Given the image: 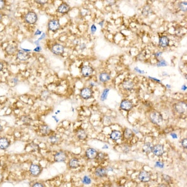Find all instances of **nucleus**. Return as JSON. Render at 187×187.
<instances>
[{
    "label": "nucleus",
    "mask_w": 187,
    "mask_h": 187,
    "mask_svg": "<svg viewBox=\"0 0 187 187\" xmlns=\"http://www.w3.org/2000/svg\"><path fill=\"white\" fill-rule=\"evenodd\" d=\"M82 182L84 184L89 185L91 183V179L89 178L87 176H84L83 178V180H82Z\"/></svg>",
    "instance_id": "33"
},
{
    "label": "nucleus",
    "mask_w": 187,
    "mask_h": 187,
    "mask_svg": "<svg viewBox=\"0 0 187 187\" xmlns=\"http://www.w3.org/2000/svg\"><path fill=\"white\" fill-rule=\"evenodd\" d=\"M152 149H153V145L151 143H146L143 145L142 150L144 152L146 153V154H150L152 152Z\"/></svg>",
    "instance_id": "24"
},
{
    "label": "nucleus",
    "mask_w": 187,
    "mask_h": 187,
    "mask_svg": "<svg viewBox=\"0 0 187 187\" xmlns=\"http://www.w3.org/2000/svg\"><path fill=\"white\" fill-rule=\"evenodd\" d=\"M21 121L23 122L24 124L30 125L32 121V118L27 116H25L21 118Z\"/></svg>",
    "instance_id": "29"
},
{
    "label": "nucleus",
    "mask_w": 187,
    "mask_h": 187,
    "mask_svg": "<svg viewBox=\"0 0 187 187\" xmlns=\"http://www.w3.org/2000/svg\"><path fill=\"white\" fill-rule=\"evenodd\" d=\"M51 51L53 54L60 56L62 55L64 52V48L61 44L56 43L53 44L51 47Z\"/></svg>",
    "instance_id": "6"
},
{
    "label": "nucleus",
    "mask_w": 187,
    "mask_h": 187,
    "mask_svg": "<svg viewBox=\"0 0 187 187\" xmlns=\"http://www.w3.org/2000/svg\"><path fill=\"white\" fill-rule=\"evenodd\" d=\"M105 158V155L103 154V153L100 152L99 154H97V157H96L95 158H97L98 160H103Z\"/></svg>",
    "instance_id": "35"
},
{
    "label": "nucleus",
    "mask_w": 187,
    "mask_h": 187,
    "mask_svg": "<svg viewBox=\"0 0 187 187\" xmlns=\"http://www.w3.org/2000/svg\"><path fill=\"white\" fill-rule=\"evenodd\" d=\"M133 135H134V134L131 130L129 129H126V130H125V131L123 132V136L126 139H131L133 137Z\"/></svg>",
    "instance_id": "27"
},
{
    "label": "nucleus",
    "mask_w": 187,
    "mask_h": 187,
    "mask_svg": "<svg viewBox=\"0 0 187 187\" xmlns=\"http://www.w3.org/2000/svg\"><path fill=\"white\" fill-rule=\"evenodd\" d=\"M81 96L84 99H89L91 98L92 96V90L91 89L88 87L84 88L81 92Z\"/></svg>",
    "instance_id": "10"
},
{
    "label": "nucleus",
    "mask_w": 187,
    "mask_h": 187,
    "mask_svg": "<svg viewBox=\"0 0 187 187\" xmlns=\"http://www.w3.org/2000/svg\"><path fill=\"white\" fill-rule=\"evenodd\" d=\"M16 58L21 61H26L31 58L30 53H28L24 50H18L16 54Z\"/></svg>",
    "instance_id": "3"
},
{
    "label": "nucleus",
    "mask_w": 187,
    "mask_h": 187,
    "mask_svg": "<svg viewBox=\"0 0 187 187\" xmlns=\"http://www.w3.org/2000/svg\"><path fill=\"white\" fill-rule=\"evenodd\" d=\"M103 149H108V146L105 145V146H104V147H103Z\"/></svg>",
    "instance_id": "55"
},
{
    "label": "nucleus",
    "mask_w": 187,
    "mask_h": 187,
    "mask_svg": "<svg viewBox=\"0 0 187 187\" xmlns=\"http://www.w3.org/2000/svg\"><path fill=\"white\" fill-rule=\"evenodd\" d=\"M106 1H107V3L111 5V6L114 5L116 3V0H106Z\"/></svg>",
    "instance_id": "42"
},
{
    "label": "nucleus",
    "mask_w": 187,
    "mask_h": 187,
    "mask_svg": "<svg viewBox=\"0 0 187 187\" xmlns=\"http://www.w3.org/2000/svg\"><path fill=\"white\" fill-rule=\"evenodd\" d=\"M4 68V64L2 62L0 61V72L2 71Z\"/></svg>",
    "instance_id": "47"
},
{
    "label": "nucleus",
    "mask_w": 187,
    "mask_h": 187,
    "mask_svg": "<svg viewBox=\"0 0 187 187\" xmlns=\"http://www.w3.org/2000/svg\"><path fill=\"white\" fill-rule=\"evenodd\" d=\"M175 109L179 114H183L186 110V104L184 102H180L175 104Z\"/></svg>",
    "instance_id": "12"
},
{
    "label": "nucleus",
    "mask_w": 187,
    "mask_h": 187,
    "mask_svg": "<svg viewBox=\"0 0 187 187\" xmlns=\"http://www.w3.org/2000/svg\"><path fill=\"white\" fill-rule=\"evenodd\" d=\"M24 20L28 25H35L38 20V14L34 11H28L25 16Z\"/></svg>",
    "instance_id": "1"
},
{
    "label": "nucleus",
    "mask_w": 187,
    "mask_h": 187,
    "mask_svg": "<svg viewBox=\"0 0 187 187\" xmlns=\"http://www.w3.org/2000/svg\"><path fill=\"white\" fill-rule=\"evenodd\" d=\"M179 8L183 11H186V8H187L186 2H181L179 4Z\"/></svg>",
    "instance_id": "32"
},
{
    "label": "nucleus",
    "mask_w": 187,
    "mask_h": 187,
    "mask_svg": "<svg viewBox=\"0 0 187 187\" xmlns=\"http://www.w3.org/2000/svg\"><path fill=\"white\" fill-rule=\"evenodd\" d=\"M139 178L142 182H148L150 180V175L146 171H142L140 172L139 175Z\"/></svg>",
    "instance_id": "13"
},
{
    "label": "nucleus",
    "mask_w": 187,
    "mask_h": 187,
    "mask_svg": "<svg viewBox=\"0 0 187 187\" xmlns=\"http://www.w3.org/2000/svg\"><path fill=\"white\" fill-rule=\"evenodd\" d=\"M167 65V64L166 61H165L164 60L160 61L157 64V66H158V67H163V66H166Z\"/></svg>",
    "instance_id": "38"
},
{
    "label": "nucleus",
    "mask_w": 187,
    "mask_h": 187,
    "mask_svg": "<svg viewBox=\"0 0 187 187\" xmlns=\"http://www.w3.org/2000/svg\"><path fill=\"white\" fill-rule=\"evenodd\" d=\"M81 72L82 75L84 77H89L92 75V74L93 72V69L90 66H86L82 67L81 69Z\"/></svg>",
    "instance_id": "16"
},
{
    "label": "nucleus",
    "mask_w": 187,
    "mask_h": 187,
    "mask_svg": "<svg viewBox=\"0 0 187 187\" xmlns=\"http://www.w3.org/2000/svg\"><path fill=\"white\" fill-rule=\"evenodd\" d=\"M18 46L15 44H8L5 48V53L8 56H14L18 52Z\"/></svg>",
    "instance_id": "7"
},
{
    "label": "nucleus",
    "mask_w": 187,
    "mask_h": 187,
    "mask_svg": "<svg viewBox=\"0 0 187 187\" xmlns=\"http://www.w3.org/2000/svg\"><path fill=\"white\" fill-rule=\"evenodd\" d=\"M3 131V127H2L1 125H0V133H1Z\"/></svg>",
    "instance_id": "54"
},
{
    "label": "nucleus",
    "mask_w": 187,
    "mask_h": 187,
    "mask_svg": "<svg viewBox=\"0 0 187 187\" xmlns=\"http://www.w3.org/2000/svg\"><path fill=\"white\" fill-rule=\"evenodd\" d=\"M167 86L168 88H170V86H169L168 84H167Z\"/></svg>",
    "instance_id": "57"
},
{
    "label": "nucleus",
    "mask_w": 187,
    "mask_h": 187,
    "mask_svg": "<svg viewBox=\"0 0 187 187\" xmlns=\"http://www.w3.org/2000/svg\"><path fill=\"white\" fill-rule=\"evenodd\" d=\"M149 78L151 79H153V80H154V81H157V82H160V80H158L157 79L153 78V77H149Z\"/></svg>",
    "instance_id": "53"
},
{
    "label": "nucleus",
    "mask_w": 187,
    "mask_h": 187,
    "mask_svg": "<svg viewBox=\"0 0 187 187\" xmlns=\"http://www.w3.org/2000/svg\"><path fill=\"white\" fill-rule=\"evenodd\" d=\"M59 141V138L56 135H51L49 138V142L52 144H55L58 143Z\"/></svg>",
    "instance_id": "30"
},
{
    "label": "nucleus",
    "mask_w": 187,
    "mask_h": 187,
    "mask_svg": "<svg viewBox=\"0 0 187 187\" xmlns=\"http://www.w3.org/2000/svg\"><path fill=\"white\" fill-rule=\"evenodd\" d=\"M170 135L173 139H177V135L176 134H171Z\"/></svg>",
    "instance_id": "50"
},
{
    "label": "nucleus",
    "mask_w": 187,
    "mask_h": 187,
    "mask_svg": "<svg viewBox=\"0 0 187 187\" xmlns=\"http://www.w3.org/2000/svg\"><path fill=\"white\" fill-rule=\"evenodd\" d=\"M41 34H42V32H41L40 30H36V31L35 32V35H36V36L41 35Z\"/></svg>",
    "instance_id": "45"
},
{
    "label": "nucleus",
    "mask_w": 187,
    "mask_h": 187,
    "mask_svg": "<svg viewBox=\"0 0 187 187\" xmlns=\"http://www.w3.org/2000/svg\"><path fill=\"white\" fill-rule=\"evenodd\" d=\"M163 179L167 183H172L171 177H170L168 175H163Z\"/></svg>",
    "instance_id": "37"
},
{
    "label": "nucleus",
    "mask_w": 187,
    "mask_h": 187,
    "mask_svg": "<svg viewBox=\"0 0 187 187\" xmlns=\"http://www.w3.org/2000/svg\"><path fill=\"white\" fill-rule=\"evenodd\" d=\"M60 27H61L60 22H59V21L58 19H54L50 20L48 22V28L49 31L55 32L59 30Z\"/></svg>",
    "instance_id": "2"
},
{
    "label": "nucleus",
    "mask_w": 187,
    "mask_h": 187,
    "mask_svg": "<svg viewBox=\"0 0 187 187\" xmlns=\"http://www.w3.org/2000/svg\"><path fill=\"white\" fill-rule=\"evenodd\" d=\"M3 181V176L1 173H0V184H1Z\"/></svg>",
    "instance_id": "49"
},
{
    "label": "nucleus",
    "mask_w": 187,
    "mask_h": 187,
    "mask_svg": "<svg viewBox=\"0 0 187 187\" xmlns=\"http://www.w3.org/2000/svg\"><path fill=\"white\" fill-rule=\"evenodd\" d=\"M39 131L43 134V135H49L51 132V129L48 126H46V125H44V126H41L39 128Z\"/></svg>",
    "instance_id": "20"
},
{
    "label": "nucleus",
    "mask_w": 187,
    "mask_h": 187,
    "mask_svg": "<svg viewBox=\"0 0 187 187\" xmlns=\"http://www.w3.org/2000/svg\"><path fill=\"white\" fill-rule=\"evenodd\" d=\"M152 9L149 6H145L142 10V14L144 16H148L152 13Z\"/></svg>",
    "instance_id": "28"
},
{
    "label": "nucleus",
    "mask_w": 187,
    "mask_h": 187,
    "mask_svg": "<svg viewBox=\"0 0 187 187\" xmlns=\"http://www.w3.org/2000/svg\"><path fill=\"white\" fill-rule=\"evenodd\" d=\"M54 161L56 162H63L67 159L66 153L63 151H60L56 153L54 155Z\"/></svg>",
    "instance_id": "8"
},
{
    "label": "nucleus",
    "mask_w": 187,
    "mask_h": 187,
    "mask_svg": "<svg viewBox=\"0 0 187 187\" xmlns=\"http://www.w3.org/2000/svg\"><path fill=\"white\" fill-rule=\"evenodd\" d=\"M150 118L152 122L155 124H159L163 121V117L161 114L157 112H152L150 116Z\"/></svg>",
    "instance_id": "5"
},
{
    "label": "nucleus",
    "mask_w": 187,
    "mask_h": 187,
    "mask_svg": "<svg viewBox=\"0 0 187 187\" xmlns=\"http://www.w3.org/2000/svg\"><path fill=\"white\" fill-rule=\"evenodd\" d=\"M10 141L6 137L0 138V149L6 150L10 146Z\"/></svg>",
    "instance_id": "15"
},
{
    "label": "nucleus",
    "mask_w": 187,
    "mask_h": 187,
    "mask_svg": "<svg viewBox=\"0 0 187 187\" xmlns=\"http://www.w3.org/2000/svg\"><path fill=\"white\" fill-rule=\"evenodd\" d=\"M42 170L43 168L41 166L36 165V164H32V165L30 166V172L32 177H36L40 175V173L42 172Z\"/></svg>",
    "instance_id": "4"
},
{
    "label": "nucleus",
    "mask_w": 187,
    "mask_h": 187,
    "mask_svg": "<svg viewBox=\"0 0 187 187\" xmlns=\"http://www.w3.org/2000/svg\"><path fill=\"white\" fill-rule=\"evenodd\" d=\"M6 0H0V11L3 10L6 7Z\"/></svg>",
    "instance_id": "34"
},
{
    "label": "nucleus",
    "mask_w": 187,
    "mask_h": 187,
    "mask_svg": "<svg viewBox=\"0 0 187 187\" xmlns=\"http://www.w3.org/2000/svg\"><path fill=\"white\" fill-rule=\"evenodd\" d=\"M41 50V48L40 46H38L36 48H35V49H34V51H36V52H39Z\"/></svg>",
    "instance_id": "46"
},
{
    "label": "nucleus",
    "mask_w": 187,
    "mask_h": 187,
    "mask_svg": "<svg viewBox=\"0 0 187 187\" xmlns=\"http://www.w3.org/2000/svg\"><path fill=\"white\" fill-rule=\"evenodd\" d=\"M155 167H160V168H163L164 167V164L163 163L161 162H157L156 163V165H155Z\"/></svg>",
    "instance_id": "41"
},
{
    "label": "nucleus",
    "mask_w": 187,
    "mask_h": 187,
    "mask_svg": "<svg viewBox=\"0 0 187 187\" xmlns=\"http://www.w3.org/2000/svg\"><path fill=\"white\" fill-rule=\"evenodd\" d=\"M133 104L131 101L128 100H123L121 104V108L125 111H130L132 109Z\"/></svg>",
    "instance_id": "11"
},
{
    "label": "nucleus",
    "mask_w": 187,
    "mask_h": 187,
    "mask_svg": "<svg viewBox=\"0 0 187 187\" xmlns=\"http://www.w3.org/2000/svg\"><path fill=\"white\" fill-rule=\"evenodd\" d=\"M95 173V175L99 177H104L107 174V170L103 167L97 168V169H96Z\"/></svg>",
    "instance_id": "19"
},
{
    "label": "nucleus",
    "mask_w": 187,
    "mask_h": 187,
    "mask_svg": "<svg viewBox=\"0 0 187 187\" xmlns=\"http://www.w3.org/2000/svg\"><path fill=\"white\" fill-rule=\"evenodd\" d=\"M3 14L0 11V22H1V21L3 20Z\"/></svg>",
    "instance_id": "51"
},
{
    "label": "nucleus",
    "mask_w": 187,
    "mask_h": 187,
    "mask_svg": "<svg viewBox=\"0 0 187 187\" xmlns=\"http://www.w3.org/2000/svg\"><path fill=\"white\" fill-rule=\"evenodd\" d=\"M186 89V87L185 86H183V87H182V89H183V90H185Z\"/></svg>",
    "instance_id": "56"
},
{
    "label": "nucleus",
    "mask_w": 187,
    "mask_h": 187,
    "mask_svg": "<svg viewBox=\"0 0 187 187\" xmlns=\"http://www.w3.org/2000/svg\"><path fill=\"white\" fill-rule=\"evenodd\" d=\"M152 152L154 153V154L157 157L162 156L163 154V153L165 152L163 145L158 144L154 147H153Z\"/></svg>",
    "instance_id": "9"
},
{
    "label": "nucleus",
    "mask_w": 187,
    "mask_h": 187,
    "mask_svg": "<svg viewBox=\"0 0 187 187\" xmlns=\"http://www.w3.org/2000/svg\"><path fill=\"white\" fill-rule=\"evenodd\" d=\"M35 1L41 5H44L45 4H47L49 1V0H35Z\"/></svg>",
    "instance_id": "36"
},
{
    "label": "nucleus",
    "mask_w": 187,
    "mask_h": 187,
    "mask_svg": "<svg viewBox=\"0 0 187 187\" xmlns=\"http://www.w3.org/2000/svg\"><path fill=\"white\" fill-rule=\"evenodd\" d=\"M86 156L89 158V159L92 160V159H94V158H95L96 157H97V152L94 149L90 148L86 150Z\"/></svg>",
    "instance_id": "17"
},
{
    "label": "nucleus",
    "mask_w": 187,
    "mask_h": 187,
    "mask_svg": "<svg viewBox=\"0 0 187 187\" xmlns=\"http://www.w3.org/2000/svg\"><path fill=\"white\" fill-rule=\"evenodd\" d=\"M161 54H162V52H158V53L155 54V56H156V57H159Z\"/></svg>",
    "instance_id": "52"
},
{
    "label": "nucleus",
    "mask_w": 187,
    "mask_h": 187,
    "mask_svg": "<svg viewBox=\"0 0 187 187\" xmlns=\"http://www.w3.org/2000/svg\"><path fill=\"white\" fill-rule=\"evenodd\" d=\"M45 37H46V34L45 33H43V34H41V37L39 38V39H38V41H40L41 39H44Z\"/></svg>",
    "instance_id": "44"
},
{
    "label": "nucleus",
    "mask_w": 187,
    "mask_h": 187,
    "mask_svg": "<svg viewBox=\"0 0 187 187\" xmlns=\"http://www.w3.org/2000/svg\"><path fill=\"white\" fill-rule=\"evenodd\" d=\"M109 92V89H104V92H103V94H102L101 97H100V99H101L102 100L104 101V100H106V99L107 97V95H108Z\"/></svg>",
    "instance_id": "31"
},
{
    "label": "nucleus",
    "mask_w": 187,
    "mask_h": 187,
    "mask_svg": "<svg viewBox=\"0 0 187 187\" xmlns=\"http://www.w3.org/2000/svg\"><path fill=\"white\" fill-rule=\"evenodd\" d=\"M169 39L167 36H163L159 38V42L158 43H159V45L161 47L166 48L169 45Z\"/></svg>",
    "instance_id": "18"
},
{
    "label": "nucleus",
    "mask_w": 187,
    "mask_h": 187,
    "mask_svg": "<svg viewBox=\"0 0 187 187\" xmlns=\"http://www.w3.org/2000/svg\"><path fill=\"white\" fill-rule=\"evenodd\" d=\"M69 165L71 168H77L79 166V162L77 158H73L69 161Z\"/></svg>",
    "instance_id": "25"
},
{
    "label": "nucleus",
    "mask_w": 187,
    "mask_h": 187,
    "mask_svg": "<svg viewBox=\"0 0 187 187\" xmlns=\"http://www.w3.org/2000/svg\"><path fill=\"white\" fill-rule=\"evenodd\" d=\"M122 138V133L120 131L114 130L110 134V139L114 140H118Z\"/></svg>",
    "instance_id": "22"
},
{
    "label": "nucleus",
    "mask_w": 187,
    "mask_h": 187,
    "mask_svg": "<svg viewBox=\"0 0 187 187\" xmlns=\"http://www.w3.org/2000/svg\"><path fill=\"white\" fill-rule=\"evenodd\" d=\"M135 70L136 71H137V72H139V73H141V74L144 73V71H142L141 70H140L139 69H138V67H135Z\"/></svg>",
    "instance_id": "48"
},
{
    "label": "nucleus",
    "mask_w": 187,
    "mask_h": 187,
    "mask_svg": "<svg viewBox=\"0 0 187 187\" xmlns=\"http://www.w3.org/2000/svg\"><path fill=\"white\" fill-rule=\"evenodd\" d=\"M70 6L66 3H62L59 6V7L58 8V12L61 13V14H67L69 11H70Z\"/></svg>",
    "instance_id": "14"
},
{
    "label": "nucleus",
    "mask_w": 187,
    "mask_h": 187,
    "mask_svg": "<svg viewBox=\"0 0 187 187\" xmlns=\"http://www.w3.org/2000/svg\"><path fill=\"white\" fill-rule=\"evenodd\" d=\"M32 187H44V185L42 183H40V182H36L34 183L32 185Z\"/></svg>",
    "instance_id": "39"
},
{
    "label": "nucleus",
    "mask_w": 187,
    "mask_h": 187,
    "mask_svg": "<svg viewBox=\"0 0 187 187\" xmlns=\"http://www.w3.org/2000/svg\"><path fill=\"white\" fill-rule=\"evenodd\" d=\"M90 29H91V32L92 33H94L96 31V30H97V28H96V26L95 25H92L91 28H90Z\"/></svg>",
    "instance_id": "43"
},
{
    "label": "nucleus",
    "mask_w": 187,
    "mask_h": 187,
    "mask_svg": "<svg viewBox=\"0 0 187 187\" xmlns=\"http://www.w3.org/2000/svg\"><path fill=\"white\" fill-rule=\"evenodd\" d=\"M134 87V84L131 81H126L123 82V87L127 90H131Z\"/></svg>",
    "instance_id": "21"
},
{
    "label": "nucleus",
    "mask_w": 187,
    "mask_h": 187,
    "mask_svg": "<svg viewBox=\"0 0 187 187\" xmlns=\"http://www.w3.org/2000/svg\"><path fill=\"white\" fill-rule=\"evenodd\" d=\"M76 135L77 136L78 139H80V140H84L85 139H86V138L87 137L86 132H85V130H84L82 129L78 130V131L77 132Z\"/></svg>",
    "instance_id": "23"
},
{
    "label": "nucleus",
    "mask_w": 187,
    "mask_h": 187,
    "mask_svg": "<svg viewBox=\"0 0 187 187\" xmlns=\"http://www.w3.org/2000/svg\"><path fill=\"white\" fill-rule=\"evenodd\" d=\"M182 145L183 146V147L184 149H186L187 147V140H186V139H185L183 140H182Z\"/></svg>",
    "instance_id": "40"
},
{
    "label": "nucleus",
    "mask_w": 187,
    "mask_h": 187,
    "mask_svg": "<svg viewBox=\"0 0 187 187\" xmlns=\"http://www.w3.org/2000/svg\"><path fill=\"white\" fill-rule=\"evenodd\" d=\"M110 75L107 73H101L99 76V79L102 82H106L110 80Z\"/></svg>",
    "instance_id": "26"
}]
</instances>
